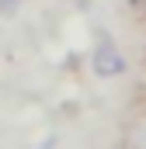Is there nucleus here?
<instances>
[{"label":"nucleus","mask_w":146,"mask_h":149,"mask_svg":"<svg viewBox=\"0 0 146 149\" xmlns=\"http://www.w3.org/2000/svg\"><path fill=\"white\" fill-rule=\"evenodd\" d=\"M91 73L101 76V80H115V76L129 73V59L122 56V49H118L108 35L98 38V45H94V52H91Z\"/></svg>","instance_id":"nucleus-1"},{"label":"nucleus","mask_w":146,"mask_h":149,"mask_svg":"<svg viewBox=\"0 0 146 149\" xmlns=\"http://www.w3.org/2000/svg\"><path fill=\"white\" fill-rule=\"evenodd\" d=\"M18 3H21V0H0V17H11V14L18 10Z\"/></svg>","instance_id":"nucleus-3"},{"label":"nucleus","mask_w":146,"mask_h":149,"mask_svg":"<svg viewBox=\"0 0 146 149\" xmlns=\"http://www.w3.org/2000/svg\"><path fill=\"white\" fill-rule=\"evenodd\" d=\"M125 149H146V111L129 121V128H125Z\"/></svg>","instance_id":"nucleus-2"}]
</instances>
